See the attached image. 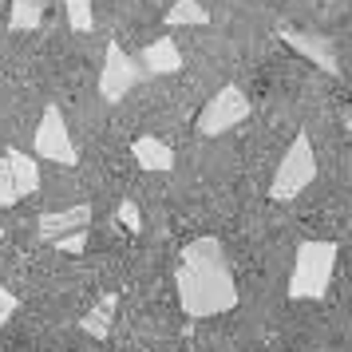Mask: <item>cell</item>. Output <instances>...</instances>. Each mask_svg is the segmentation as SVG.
<instances>
[{
	"mask_svg": "<svg viewBox=\"0 0 352 352\" xmlns=\"http://www.w3.org/2000/svg\"><path fill=\"white\" fill-rule=\"evenodd\" d=\"M16 309H20L16 293H12V289H4V285H0V329H4L8 320H12V313H16Z\"/></svg>",
	"mask_w": 352,
	"mask_h": 352,
	"instance_id": "cell-20",
	"label": "cell"
},
{
	"mask_svg": "<svg viewBox=\"0 0 352 352\" xmlns=\"http://www.w3.org/2000/svg\"><path fill=\"white\" fill-rule=\"evenodd\" d=\"M336 254H340L336 241H301L293 273H289V297L293 301H320L333 281Z\"/></svg>",
	"mask_w": 352,
	"mask_h": 352,
	"instance_id": "cell-2",
	"label": "cell"
},
{
	"mask_svg": "<svg viewBox=\"0 0 352 352\" xmlns=\"http://www.w3.org/2000/svg\"><path fill=\"white\" fill-rule=\"evenodd\" d=\"M162 24L166 28H202V24H210V12L198 0H175L170 12L162 16Z\"/></svg>",
	"mask_w": 352,
	"mask_h": 352,
	"instance_id": "cell-13",
	"label": "cell"
},
{
	"mask_svg": "<svg viewBox=\"0 0 352 352\" xmlns=\"http://www.w3.org/2000/svg\"><path fill=\"white\" fill-rule=\"evenodd\" d=\"M131 155L135 162L151 170V175H166V170H175V151L162 143L159 135H139L135 143H131Z\"/></svg>",
	"mask_w": 352,
	"mask_h": 352,
	"instance_id": "cell-10",
	"label": "cell"
},
{
	"mask_svg": "<svg viewBox=\"0 0 352 352\" xmlns=\"http://www.w3.org/2000/svg\"><path fill=\"white\" fill-rule=\"evenodd\" d=\"M32 151H36V162H56V166H76V143H72V131L64 123V111L48 103L44 115H40V127L32 135Z\"/></svg>",
	"mask_w": 352,
	"mask_h": 352,
	"instance_id": "cell-5",
	"label": "cell"
},
{
	"mask_svg": "<svg viewBox=\"0 0 352 352\" xmlns=\"http://www.w3.org/2000/svg\"><path fill=\"white\" fill-rule=\"evenodd\" d=\"M16 202H20V194H16V186H12V170H8V162L0 159V210L16 206Z\"/></svg>",
	"mask_w": 352,
	"mask_h": 352,
	"instance_id": "cell-17",
	"label": "cell"
},
{
	"mask_svg": "<svg viewBox=\"0 0 352 352\" xmlns=\"http://www.w3.org/2000/svg\"><path fill=\"white\" fill-rule=\"evenodd\" d=\"M115 218H119V222L127 226L131 234H139V230H143V214H139V206H135V202H119V214H115Z\"/></svg>",
	"mask_w": 352,
	"mask_h": 352,
	"instance_id": "cell-18",
	"label": "cell"
},
{
	"mask_svg": "<svg viewBox=\"0 0 352 352\" xmlns=\"http://www.w3.org/2000/svg\"><path fill=\"white\" fill-rule=\"evenodd\" d=\"M313 178H317V151H313L309 131H297V139L289 143L285 159H281V166L270 182V198L273 202H293L301 190L313 186Z\"/></svg>",
	"mask_w": 352,
	"mask_h": 352,
	"instance_id": "cell-3",
	"label": "cell"
},
{
	"mask_svg": "<svg viewBox=\"0 0 352 352\" xmlns=\"http://www.w3.org/2000/svg\"><path fill=\"white\" fill-rule=\"evenodd\" d=\"M64 16L72 32H91L96 28V0H64Z\"/></svg>",
	"mask_w": 352,
	"mask_h": 352,
	"instance_id": "cell-16",
	"label": "cell"
},
{
	"mask_svg": "<svg viewBox=\"0 0 352 352\" xmlns=\"http://www.w3.org/2000/svg\"><path fill=\"white\" fill-rule=\"evenodd\" d=\"M87 222H91V206H87V202H80V206L48 210V214H40L36 230H40V238H44V241H56V238H64V234L87 230Z\"/></svg>",
	"mask_w": 352,
	"mask_h": 352,
	"instance_id": "cell-8",
	"label": "cell"
},
{
	"mask_svg": "<svg viewBox=\"0 0 352 352\" xmlns=\"http://www.w3.org/2000/svg\"><path fill=\"white\" fill-rule=\"evenodd\" d=\"M226 265V245L218 238H194L182 245V270H222Z\"/></svg>",
	"mask_w": 352,
	"mask_h": 352,
	"instance_id": "cell-11",
	"label": "cell"
},
{
	"mask_svg": "<svg viewBox=\"0 0 352 352\" xmlns=\"http://www.w3.org/2000/svg\"><path fill=\"white\" fill-rule=\"evenodd\" d=\"M60 254H83V245H87V230H76V234H64V238L52 241Z\"/></svg>",
	"mask_w": 352,
	"mask_h": 352,
	"instance_id": "cell-19",
	"label": "cell"
},
{
	"mask_svg": "<svg viewBox=\"0 0 352 352\" xmlns=\"http://www.w3.org/2000/svg\"><path fill=\"white\" fill-rule=\"evenodd\" d=\"M143 67L135 56L119 48V44H107V56H103V72H99V96L107 99V103H119V99H127L131 87H139L143 83Z\"/></svg>",
	"mask_w": 352,
	"mask_h": 352,
	"instance_id": "cell-6",
	"label": "cell"
},
{
	"mask_svg": "<svg viewBox=\"0 0 352 352\" xmlns=\"http://www.w3.org/2000/svg\"><path fill=\"white\" fill-rule=\"evenodd\" d=\"M139 67H143L146 76H175L178 67H182V52H178L175 36H159V40H151L139 56Z\"/></svg>",
	"mask_w": 352,
	"mask_h": 352,
	"instance_id": "cell-9",
	"label": "cell"
},
{
	"mask_svg": "<svg viewBox=\"0 0 352 352\" xmlns=\"http://www.w3.org/2000/svg\"><path fill=\"white\" fill-rule=\"evenodd\" d=\"M250 111H254V107H250V96H245L241 87H234V83H226L222 91H214L210 103L198 111V135L218 139L226 131H234L238 123H245Z\"/></svg>",
	"mask_w": 352,
	"mask_h": 352,
	"instance_id": "cell-4",
	"label": "cell"
},
{
	"mask_svg": "<svg viewBox=\"0 0 352 352\" xmlns=\"http://www.w3.org/2000/svg\"><path fill=\"white\" fill-rule=\"evenodd\" d=\"M281 40H285L289 48L305 56L309 64H317L320 72H329V76H340V56H336L333 40L320 32H297V28H281Z\"/></svg>",
	"mask_w": 352,
	"mask_h": 352,
	"instance_id": "cell-7",
	"label": "cell"
},
{
	"mask_svg": "<svg viewBox=\"0 0 352 352\" xmlns=\"http://www.w3.org/2000/svg\"><path fill=\"white\" fill-rule=\"evenodd\" d=\"M349 131H352V115H349Z\"/></svg>",
	"mask_w": 352,
	"mask_h": 352,
	"instance_id": "cell-21",
	"label": "cell"
},
{
	"mask_svg": "<svg viewBox=\"0 0 352 352\" xmlns=\"http://www.w3.org/2000/svg\"><path fill=\"white\" fill-rule=\"evenodd\" d=\"M48 0H12V12H8V28L12 32H32L36 24L44 20Z\"/></svg>",
	"mask_w": 352,
	"mask_h": 352,
	"instance_id": "cell-14",
	"label": "cell"
},
{
	"mask_svg": "<svg viewBox=\"0 0 352 352\" xmlns=\"http://www.w3.org/2000/svg\"><path fill=\"white\" fill-rule=\"evenodd\" d=\"M178 285V305L182 313L194 320L202 317H222L238 305V285H234V273L226 270H178L175 277Z\"/></svg>",
	"mask_w": 352,
	"mask_h": 352,
	"instance_id": "cell-1",
	"label": "cell"
},
{
	"mask_svg": "<svg viewBox=\"0 0 352 352\" xmlns=\"http://www.w3.org/2000/svg\"><path fill=\"white\" fill-rule=\"evenodd\" d=\"M4 162L12 170V186H16L20 198H32L40 190V162L28 155V151H4Z\"/></svg>",
	"mask_w": 352,
	"mask_h": 352,
	"instance_id": "cell-12",
	"label": "cell"
},
{
	"mask_svg": "<svg viewBox=\"0 0 352 352\" xmlns=\"http://www.w3.org/2000/svg\"><path fill=\"white\" fill-rule=\"evenodd\" d=\"M115 305H119V297H115V293H107V297H103V301H99L96 309H91V313L80 320L83 333L96 336V340H107V333H111V313H115Z\"/></svg>",
	"mask_w": 352,
	"mask_h": 352,
	"instance_id": "cell-15",
	"label": "cell"
}]
</instances>
